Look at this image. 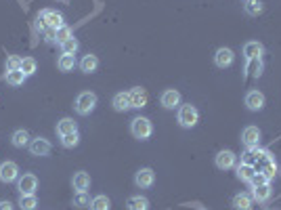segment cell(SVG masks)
I'll use <instances>...</instances> for the list:
<instances>
[{
  "instance_id": "1",
  "label": "cell",
  "mask_w": 281,
  "mask_h": 210,
  "mask_svg": "<svg viewBox=\"0 0 281 210\" xmlns=\"http://www.w3.org/2000/svg\"><path fill=\"white\" fill-rule=\"evenodd\" d=\"M177 120H179V124L183 128H193L200 122V112L195 105H191V103H185L179 108V114H177Z\"/></svg>"
},
{
  "instance_id": "2",
  "label": "cell",
  "mask_w": 281,
  "mask_h": 210,
  "mask_svg": "<svg viewBox=\"0 0 281 210\" xmlns=\"http://www.w3.org/2000/svg\"><path fill=\"white\" fill-rule=\"evenodd\" d=\"M130 133L134 139H138V141H147V139L153 135V124H151V120L149 118H143V116H138L130 122Z\"/></svg>"
},
{
  "instance_id": "3",
  "label": "cell",
  "mask_w": 281,
  "mask_h": 210,
  "mask_svg": "<svg viewBox=\"0 0 281 210\" xmlns=\"http://www.w3.org/2000/svg\"><path fill=\"white\" fill-rule=\"evenodd\" d=\"M97 108V95L93 91H84L76 97V103H74V110L80 114V116H89L93 114Z\"/></svg>"
},
{
  "instance_id": "4",
  "label": "cell",
  "mask_w": 281,
  "mask_h": 210,
  "mask_svg": "<svg viewBox=\"0 0 281 210\" xmlns=\"http://www.w3.org/2000/svg\"><path fill=\"white\" fill-rule=\"evenodd\" d=\"M17 189H19L21 196H34V194H36V189H38V177H36V174H32V172L21 174V177L17 179Z\"/></svg>"
},
{
  "instance_id": "5",
  "label": "cell",
  "mask_w": 281,
  "mask_h": 210,
  "mask_svg": "<svg viewBox=\"0 0 281 210\" xmlns=\"http://www.w3.org/2000/svg\"><path fill=\"white\" fill-rule=\"evenodd\" d=\"M214 164H216L218 170H231V168L237 166V155L231 149H222V151L216 153Z\"/></svg>"
},
{
  "instance_id": "6",
  "label": "cell",
  "mask_w": 281,
  "mask_h": 210,
  "mask_svg": "<svg viewBox=\"0 0 281 210\" xmlns=\"http://www.w3.org/2000/svg\"><path fill=\"white\" fill-rule=\"evenodd\" d=\"M260 139H262V133L258 126H245L241 133V143L248 149H256L260 145Z\"/></svg>"
},
{
  "instance_id": "7",
  "label": "cell",
  "mask_w": 281,
  "mask_h": 210,
  "mask_svg": "<svg viewBox=\"0 0 281 210\" xmlns=\"http://www.w3.org/2000/svg\"><path fill=\"white\" fill-rule=\"evenodd\" d=\"M265 103H267V99L258 89H252V91L245 93V108H248L250 112H260L262 108H265Z\"/></svg>"
},
{
  "instance_id": "8",
  "label": "cell",
  "mask_w": 281,
  "mask_h": 210,
  "mask_svg": "<svg viewBox=\"0 0 281 210\" xmlns=\"http://www.w3.org/2000/svg\"><path fill=\"white\" fill-rule=\"evenodd\" d=\"M30 153L32 155H36V158H44V155H48L50 153V141L48 139H44V137H36V139H32L30 141Z\"/></svg>"
},
{
  "instance_id": "9",
  "label": "cell",
  "mask_w": 281,
  "mask_h": 210,
  "mask_svg": "<svg viewBox=\"0 0 281 210\" xmlns=\"http://www.w3.org/2000/svg\"><path fill=\"white\" fill-rule=\"evenodd\" d=\"M40 19L48 25V28H52V30H59L61 25H65V19H63V15L61 13H57V11H52V9H44V11H40Z\"/></svg>"
},
{
  "instance_id": "10",
  "label": "cell",
  "mask_w": 281,
  "mask_h": 210,
  "mask_svg": "<svg viewBox=\"0 0 281 210\" xmlns=\"http://www.w3.org/2000/svg\"><path fill=\"white\" fill-rule=\"evenodd\" d=\"M17 179H19V166H17L15 162L7 160V162L0 164V181H3V183H13Z\"/></svg>"
},
{
  "instance_id": "11",
  "label": "cell",
  "mask_w": 281,
  "mask_h": 210,
  "mask_svg": "<svg viewBox=\"0 0 281 210\" xmlns=\"http://www.w3.org/2000/svg\"><path fill=\"white\" fill-rule=\"evenodd\" d=\"M153 183H155V172L151 168H140V170H136V174H134V185L138 189H149Z\"/></svg>"
},
{
  "instance_id": "12",
  "label": "cell",
  "mask_w": 281,
  "mask_h": 210,
  "mask_svg": "<svg viewBox=\"0 0 281 210\" xmlns=\"http://www.w3.org/2000/svg\"><path fill=\"white\" fill-rule=\"evenodd\" d=\"M128 101H130V108L134 110H140L147 105V91L143 86H134V89L128 91Z\"/></svg>"
},
{
  "instance_id": "13",
  "label": "cell",
  "mask_w": 281,
  "mask_h": 210,
  "mask_svg": "<svg viewBox=\"0 0 281 210\" xmlns=\"http://www.w3.org/2000/svg\"><path fill=\"white\" fill-rule=\"evenodd\" d=\"M252 200L258 202V204H267L273 196V189H271V183H262V185H254L252 187Z\"/></svg>"
},
{
  "instance_id": "14",
  "label": "cell",
  "mask_w": 281,
  "mask_h": 210,
  "mask_svg": "<svg viewBox=\"0 0 281 210\" xmlns=\"http://www.w3.org/2000/svg\"><path fill=\"white\" fill-rule=\"evenodd\" d=\"M233 61H235V52H233L231 48L220 46V48L214 52V63H216V67H220V69L229 67Z\"/></svg>"
},
{
  "instance_id": "15",
  "label": "cell",
  "mask_w": 281,
  "mask_h": 210,
  "mask_svg": "<svg viewBox=\"0 0 281 210\" xmlns=\"http://www.w3.org/2000/svg\"><path fill=\"white\" fill-rule=\"evenodd\" d=\"M160 103L164 105L166 110H174V108H179L181 105V93L177 89H166L160 97Z\"/></svg>"
},
{
  "instance_id": "16",
  "label": "cell",
  "mask_w": 281,
  "mask_h": 210,
  "mask_svg": "<svg viewBox=\"0 0 281 210\" xmlns=\"http://www.w3.org/2000/svg\"><path fill=\"white\" fill-rule=\"evenodd\" d=\"M254 174H256V166H254V164L241 162V164L235 166V177H237L239 181H243V183H250Z\"/></svg>"
},
{
  "instance_id": "17",
  "label": "cell",
  "mask_w": 281,
  "mask_h": 210,
  "mask_svg": "<svg viewBox=\"0 0 281 210\" xmlns=\"http://www.w3.org/2000/svg\"><path fill=\"white\" fill-rule=\"evenodd\" d=\"M262 52H265V48H262V44L256 42V40H250V42H245V44H243L245 61H250V59H260V57H262Z\"/></svg>"
},
{
  "instance_id": "18",
  "label": "cell",
  "mask_w": 281,
  "mask_h": 210,
  "mask_svg": "<svg viewBox=\"0 0 281 210\" xmlns=\"http://www.w3.org/2000/svg\"><path fill=\"white\" fill-rule=\"evenodd\" d=\"M72 185L76 191H89L91 189V174L84 172V170H78L72 179Z\"/></svg>"
},
{
  "instance_id": "19",
  "label": "cell",
  "mask_w": 281,
  "mask_h": 210,
  "mask_svg": "<svg viewBox=\"0 0 281 210\" xmlns=\"http://www.w3.org/2000/svg\"><path fill=\"white\" fill-rule=\"evenodd\" d=\"M78 67L82 69L84 74H93V72H97V67H99V57L97 55H84L82 59H80V63H78Z\"/></svg>"
},
{
  "instance_id": "20",
  "label": "cell",
  "mask_w": 281,
  "mask_h": 210,
  "mask_svg": "<svg viewBox=\"0 0 281 210\" xmlns=\"http://www.w3.org/2000/svg\"><path fill=\"white\" fill-rule=\"evenodd\" d=\"M30 133L25 130V128H17L13 135H11V143L15 145V147H19V149H23V147H27L30 145Z\"/></svg>"
},
{
  "instance_id": "21",
  "label": "cell",
  "mask_w": 281,
  "mask_h": 210,
  "mask_svg": "<svg viewBox=\"0 0 281 210\" xmlns=\"http://www.w3.org/2000/svg\"><path fill=\"white\" fill-rule=\"evenodd\" d=\"M78 130V124L74 122V118H61L57 122V135L63 137V135H69V133H76Z\"/></svg>"
},
{
  "instance_id": "22",
  "label": "cell",
  "mask_w": 281,
  "mask_h": 210,
  "mask_svg": "<svg viewBox=\"0 0 281 210\" xmlns=\"http://www.w3.org/2000/svg\"><path fill=\"white\" fill-rule=\"evenodd\" d=\"M126 208L128 210H149L151 204H149V200L145 196H130L128 202H126Z\"/></svg>"
},
{
  "instance_id": "23",
  "label": "cell",
  "mask_w": 281,
  "mask_h": 210,
  "mask_svg": "<svg viewBox=\"0 0 281 210\" xmlns=\"http://www.w3.org/2000/svg\"><path fill=\"white\" fill-rule=\"evenodd\" d=\"M111 105L116 112H128L130 110V101H128V93H116L111 99Z\"/></svg>"
},
{
  "instance_id": "24",
  "label": "cell",
  "mask_w": 281,
  "mask_h": 210,
  "mask_svg": "<svg viewBox=\"0 0 281 210\" xmlns=\"http://www.w3.org/2000/svg\"><path fill=\"white\" fill-rule=\"evenodd\" d=\"M252 204H254V200H252L250 194H237L233 198V208L235 210H252Z\"/></svg>"
},
{
  "instance_id": "25",
  "label": "cell",
  "mask_w": 281,
  "mask_h": 210,
  "mask_svg": "<svg viewBox=\"0 0 281 210\" xmlns=\"http://www.w3.org/2000/svg\"><path fill=\"white\" fill-rule=\"evenodd\" d=\"M91 210H111V200L107 198V196H103V194H99V196H95L93 200H91V206H89Z\"/></svg>"
},
{
  "instance_id": "26",
  "label": "cell",
  "mask_w": 281,
  "mask_h": 210,
  "mask_svg": "<svg viewBox=\"0 0 281 210\" xmlns=\"http://www.w3.org/2000/svg\"><path fill=\"white\" fill-rule=\"evenodd\" d=\"M78 65L76 61V55H61L59 61H57V67H59V72H72V69Z\"/></svg>"
},
{
  "instance_id": "27",
  "label": "cell",
  "mask_w": 281,
  "mask_h": 210,
  "mask_svg": "<svg viewBox=\"0 0 281 210\" xmlns=\"http://www.w3.org/2000/svg\"><path fill=\"white\" fill-rule=\"evenodd\" d=\"M243 11H245V15H250V17H258L262 11H265V5H262L260 0H245Z\"/></svg>"
},
{
  "instance_id": "28",
  "label": "cell",
  "mask_w": 281,
  "mask_h": 210,
  "mask_svg": "<svg viewBox=\"0 0 281 210\" xmlns=\"http://www.w3.org/2000/svg\"><path fill=\"white\" fill-rule=\"evenodd\" d=\"M27 80V76L21 72V69H13V72H7V84L11 86H21Z\"/></svg>"
},
{
  "instance_id": "29",
  "label": "cell",
  "mask_w": 281,
  "mask_h": 210,
  "mask_svg": "<svg viewBox=\"0 0 281 210\" xmlns=\"http://www.w3.org/2000/svg\"><path fill=\"white\" fill-rule=\"evenodd\" d=\"M78 48H80V42H78V38H67L65 42H61V52L63 55H76L78 52Z\"/></svg>"
},
{
  "instance_id": "30",
  "label": "cell",
  "mask_w": 281,
  "mask_h": 210,
  "mask_svg": "<svg viewBox=\"0 0 281 210\" xmlns=\"http://www.w3.org/2000/svg\"><path fill=\"white\" fill-rule=\"evenodd\" d=\"M36 69H38V63H36V59H34V57H23V59H21V72H23L27 78L36 74Z\"/></svg>"
},
{
  "instance_id": "31",
  "label": "cell",
  "mask_w": 281,
  "mask_h": 210,
  "mask_svg": "<svg viewBox=\"0 0 281 210\" xmlns=\"http://www.w3.org/2000/svg\"><path fill=\"white\" fill-rule=\"evenodd\" d=\"M61 145H63V147H67V149H74V147H78V145H80V133L76 130V133L63 135V137H61Z\"/></svg>"
},
{
  "instance_id": "32",
  "label": "cell",
  "mask_w": 281,
  "mask_h": 210,
  "mask_svg": "<svg viewBox=\"0 0 281 210\" xmlns=\"http://www.w3.org/2000/svg\"><path fill=\"white\" fill-rule=\"evenodd\" d=\"M36 206H38L36 194H34V196H19V208L21 210H34Z\"/></svg>"
},
{
  "instance_id": "33",
  "label": "cell",
  "mask_w": 281,
  "mask_h": 210,
  "mask_svg": "<svg viewBox=\"0 0 281 210\" xmlns=\"http://www.w3.org/2000/svg\"><path fill=\"white\" fill-rule=\"evenodd\" d=\"M74 206L76 208H86V206H91V198L86 191H76V196H74Z\"/></svg>"
},
{
  "instance_id": "34",
  "label": "cell",
  "mask_w": 281,
  "mask_h": 210,
  "mask_svg": "<svg viewBox=\"0 0 281 210\" xmlns=\"http://www.w3.org/2000/svg\"><path fill=\"white\" fill-rule=\"evenodd\" d=\"M74 36V30L69 28V25H61L59 30H57V42L61 44V42H65L67 38H72Z\"/></svg>"
},
{
  "instance_id": "35",
  "label": "cell",
  "mask_w": 281,
  "mask_h": 210,
  "mask_svg": "<svg viewBox=\"0 0 281 210\" xmlns=\"http://www.w3.org/2000/svg\"><path fill=\"white\" fill-rule=\"evenodd\" d=\"M5 65H7V72H13V69H21V57H17V55H9Z\"/></svg>"
},
{
  "instance_id": "36",
  "label": "cell",
  "mask_w": 281,
  "mask_h": 210,
  "mask_svg": "<svg viewBox=\"0 0 281 210\" xmlns=\"http://www.w3.org/2000/svg\"><path fill=\"white\" fill-rule=\"evenodd\" d=\"M0 210H13V204L9 200H3L0 202Z\"/></svg>"
},
{
  "instance_id": "37",
  "label": "cell",
  "mask_w": 281,
  "mask_h": 210,
  "mask_svg": "<svg viewBox=\"0 0 281 210\" xmlns=\"http://www.w3.org/2000/svg\"><path fill=\"white\" fill-rule=\"evenodd\" d=\"M200 210H206V208H200Z\"/></svg>"
}]
</instances>
